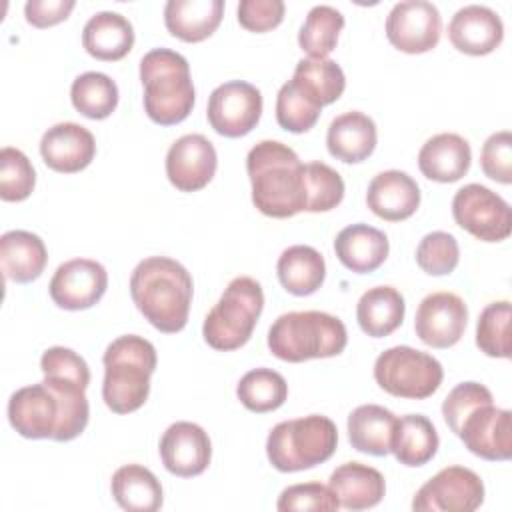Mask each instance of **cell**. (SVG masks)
<instances>
[{"label": "cell", "instance_id": "19", "mask_svg": "<svg viewBox=\"0 0 512 512\" xmlns=\"http://www.w3.org/2000/svg\"><path fill=\"white\" fill-rule=\"evenodd\" d=\"M40 154L48 168L62 174H74L92 162L96 142L92 132L82 124L58 122L42 134Z\"/></svg>", "mask_w": 512, "mask_h": 512}, {"label": "cell", "instance_id": "47", "mask_svg": "<svg viewBox=\"0 0 512 512\" xmlns=\"http://www.w3.org/2000/svg\"><path fill=\"white\" fill-rule=\"evenodd\" d=\"M282 0H242L238 4V22L250 32L276 28L284 18Z\"/></svg>", "mask_w": 512, "mask_h": 512}, {"label": "cell", "instance_id": "5", "mask_svg": "<svg viewBox=\"0 0 512 512\" xmlns=\"http://www.w3.org/2000/svg\"><path fill=\"white\" fill-rule=\"evenodd\" d=\"M144 110L160 126L188 118L194 108V84L188 60L170 48H152L140 60Z\"/></svg>", "mask_w": 512, "mask_h": 512}, {"label": "cell", "instance_id": "40", "mask_svg": "<svg viewBox=\"0 0 512 512\" xmlns=\"http://www.w3.org/2000/svg\"><path fill=\"white\" fill-rule=\"evenodd\" d=\"M36 184V172L28 156L12 146L0 150V198L4 202L26 200Z\"/></svg>", "mask_w": 512, "mask_h": 512}, {"label": "cell", "instance_id": "11", "mask_svg": "<svg viewBox=\"0 0 512 512\" xmlns=\"http://www.w3.org/2000/svg\"><path fill=\"white\" fill-rule=\"evenodd\" d=\"M484 502V482L464 466H448L434 474L412 500L416 512H472Z\"/></svg>", "mask_w": 512, "mask_h": 512}, {"label": "cell", "instance_id": "30", "mask_svg": "<svg viewBox=\"0 0 512 512\" xmlns=\"http://www.w3.org/2000/svg\"><path fill=\"white\" fill-rule=\"evenodd\" d=\"M276 272L286 292L294 296H310L326 278V262L316 248L294 244L280 254Z\"/></svg>", "mask_w": 512, "mask_h": 512}, {"label": "cell", "instance_id": "20", "mask_svg": "<svg viewBox=\"0 0 512 512\" xmlns=\"http://www.w3.org/2000/svg\"><path fill=\"white\" fill-rule=\"evenodd\" d=\"M448 38L456 50L470 56H484L500 46L504 38V24L492 8L468 4L452 16L448 24Z\"/></svg>", "mask_w": 512, "mask_h": 512}, {"label": "cell", "instance_id": "8", "mask_svg": "<svg viewBox=\"0 0 512 512\" xmlns=\"http://www.w3.org/2000/svg\"><path fill=\"white\" fill-rule=\"evenodd\" d=\"M264 308L260 282L250 276L230 280L214 308L206 314L202 336L214 350H236L244 346Z\"/></svg>", "mask_w": 512, "mask_h": 512}, {"label": "cell", "instance_id": "13", "mask_svg": "<svg viewBox=\"0 0 512 512\" xmlns=\"http://www.w3.org/2000/svg\"><path fill=\"white\" fill-rule=\"evenodd\" d=\"M442 32L438 8L426 0H402L386 16L390 44L406 54H422L436 48Z\"/></svg>", "mask_w": 512, "mask_h": 512}, {"label": "cell", "instance_id": "43", "mask_svg": "<svg viewBox=\"0 0 512 512\" xmlns=\"http://www.w3.org/2000/svg\"><path fill=\"white\" fill-rule=\"evenodd\" d=\"M40 370L44 372V378H50V380L72 382L82 388H88L90 384V368L86 360L72 348H64V346L48 348L40 358Z\"/></svg>", "mask_w": 512, "mask_h": 512}, {"label": "cell", "instance_id": "37", "mask_svg": "<svg viewBox=\"0 0 512 512\" xmlns=\"http://www.w3.org/2000/svg\"><path fill=\"white\" fill-rule=\"evenodd\" d=\"M344 28V16L340 10L328 4L314 6L300 32H298V44L310 58H326L338 42V34Z\"/></svg>", "mask_w": 512, "mask_h": 512}, {"label": "cell", "instance_id": "31", "mask_svg": "<svg viewBox=\"0 0 512 512\" xmlns=\"http://www.w3.org/2000/svg\"><path fill=\"white\" fill-rule=\"evenodd\" d=\"M404 296L392 286L368 288L356 304V320L364 334L384 338L392 334L404 320Z\"/></svg>", "mask_w": 512, "mask_h": 512}, {"label": "cell", "instance_id": "18", "mask_svg": "<svg viewBox=\"0 0 512 512\" xmlns=\"http://www.w3.org/2000/svg\"><path fill=\"white\" fill-rule=\"evenodd\" d=\"M164 468L180 478L202 474L212 458V444L206 430L194 422H174L160 438Z\"/></svg>", "mask_w": 512, "mask_h": 512}, {"label": "cell", "instance_id": "48", "mask_svg": "<svg viewBox=\"0 0 512 512\" xmlns=\"http://www.w3.org/2000/svg\"><path fill=\"white\" fill-rule=\"evenodd\" d=\"M74 6V0H28L24 4V14L28 24L36 28H48L66 20Z\"/></svg>", "mask_w": 512, "mask_h": 512}, {"label": "cell", "instance_id": "38", "mask_svg": "<svg viewBox=\"0 0 512 512\" xmlns=\"http://www.w3.org/2000/svg\"><path fill=\"white\" fill-rule=\"evenodd\" d=\"M510 302L500 300L488 304L476 324V344L492 358H510Z\"/></svg>", "mask_w": 512, "mask_h": 512}, {"label": "cell", "instance_id": "26", "mask_svg": "<svg viewBox=\"0 0 512 512\" xmlns=\"http://www.w3.org/2000/svg\"><path fill=\"white\" fill-rule=\"evenodd\" d=\"M82 46L96 60H120L134 46V28L130 20L118 12H96L82 28Z\"/></svg>", "mask_w": 512, "mask_h": 512}, {"label": "cell", "instance_id": "15", "mask_svg": "<svg viewBox=\"0 0 512 512\" xmlns=\"http://www.w3.org/2000/svg\"><path fill=\"white\" fill-rule=\"evenodd\" d=\"M466 322L468 308L458 294L432 292L418 304L414 330L426 346L450 348L462 338Z\"/></svg>", "mask_w": 512, "mask_h": 512}, {"label": "cell", "instance_id": "1", "mask_svg": "<svg viewBox=\"0 0 512 512\" xmlns=\"http://www.w3.org/2000/svg\"><path fill=\"white\" fill-rule=\"evenodd\" d=\"M90 418L86 388L44 378L18 388L8 400L10 426L24 438H52L68 442L78 438Z\"/></svg>", "mask_w": 512, "mask_h": 512}, {"label": "cell", "instance_id": "36", "mask_svg": "<svg viewBox=\"0 0 512 512\" xmlns=\"http://www.w3.org/2000/svg\"><path fill=\"white\" fill-rule=\"evenodd\" d=\"M236 396L250 412L264 414L280 408L286 402L288 384L284 376L272 368H254L240 378Z\"/></svg>", "mask_w": 512, "mask_h": 512}, {"label": "cell", "instance_id": "14", "mask_svg": "<svg viewBox=\"0 0 512 512\" xmlns=\"http://www.w3.org/2000/svg\"><path fill=\"white\" fill-rule=\"evenodd\" d=\"M108 288L106 268L90 258H74L60 264L48 284L50 298L64 310L92 308Z\"/></svg>", "mask_w": 512, "mask_h": 512}, {"label": "cell", "instance_id": "33", "mask_svg": "<svg viewBox=\"0 0 512 512\" xmlns=\"http://www.w3.org/2000/svg\"><path fill=\"white\" fill-rule=\"evenodd\" d=\"M440 438L434 424L422 414H406L396 418L392 448L396 460L404 466H424L438 450Z\"/></svg>", "mask_w": 512, "mask_h": 512}, {"label": "cell", "instance_id": "25", "mask_svg": "<svg viewBox=\"0 0 512 512\" xmlns=\"http://www.w3.org/2000/svg\"><path fill=\"white\" fill-rule=\"evenodd\" d=\"M376 124L370 116L358 110L336 116L326 132L328 152L346 164L366 160L376 148Z\"/></svg>", "mask_w": 512, "mask_h": 512}, {"label": "cell", "instance_id": "42", "mask_svg": "<svg viewBox=\"0 0 512 512\" xmlns=\"http://www.w3.org/2000/svg\"><path fill=\"white\" fill-rule=\"evenodd\" d=\"M458 260L460 248L456 238L442 230L426 234L416 248V262L430 276H444L454 272Z\"/></svg>", "mask_w": 512, "mask_h": 512}, {"label": "cell", "instance_id": "39", "mask_svg": "<svg viewBox=\"0 0 512 512\" xmlns=\"http://www.w3.org/2000/svg\"><path fill=\"white\" fill-rule=\"evenodd\" d=\"M304 192V212H328L342 202L344 180L332 166L324 162H308L304 164Z\"/></svg>", "mask_w": 512, "mask_h": 512}, {"label": "cell", "instance_id": "27", "mask_svg": "<svg viewBox=\"0 0 512 512\" xmlns=\"http://www.w3.org/2000/svg\"><path fill=\"white\" fill-rule=\"evenodd\" d=\"M222 0H168L164 24L168 32L184 42H202L220 26Z\"/></svg>", "mask_w": 512, "mask_h": 512}, {"label": "cell", "instance_id": "46", "mask_svg": "<svg viewBox=\"0 0 512 512\" xmlns=\"http://www.w3.org/2000/svg\"><path fill=\"white\" fill-rule=\"evenodd\" d=\"M484 174L500 184L512 182V134L508 130L494 132L486 138L480 152Z\"/></svg>", "mask_w": 512, "mask_h": 512}, {"label": "cell", "instance_id": "23", "mask_svg": "<svg viewBox=\"0 0 512 512\" xmlns=\"http://www.w3.org/2000/svg\"><path fill=\"white\" fill-rule=\"evenodd\" d=\"M328 488L342 508L366 510L384 498L386 482L376 468L362 462H346L330 474Z\"/></svg>", "mask_w": 512, "mask_h": 512}, {"label": "cell", "instance_id": "34", "mask_svg": "<svg viewBox=\"0 0 512 512\" xmlns=\"http://www.w3.org/2000/svg\"><path fill=\"white\" fill-rule=\"evenodd\" d=\"M292 82L320 108L336 102L346 88L342 68L330 58H302Z\"/></svg>", "mask_w": 512, "mask_h": 512}, {"label": "cell", "instance_id": "10", "mask_svg": "<svg viewBox=\"0 0 512 512\" xmlns=\"http://www.w3.org/2000/svg\"><path fill=\"white\" fill-rule=\"evenodd\" d=\"M456 224L482 242L506 240L512 232L508 202L482 184H466L452 198Z\"/></svg>", "mask_w": 512, "mask_h": 512}, {"label": "cell", "instance_id": "44", "mask_svg": "<svg viewBox=\"0 0 512 512\" xmlns=\"http://www.w3.org/2000/svg\"><path fill=\"white\" fill-rule=\"evenodd\" d=\"M492 402V392L478 382H462L458 386H454L448 396L442 402V416L448 424V428L458 434L462 422L466 420V416L476 410L482 404H490Z\"/></svg>", "mask_w": 512, "mask_h": 512}, {"label": "cell", "instance_id": "29", "mask_svg": "<svg viewBox=\"0 0 512 512\" xmlns=\"http://www.w3.org/2000/svg\"><path fill=\"white\" fill-rule=\"evenodd\" d=\"M396 416L378 404H362L348 416V440L352 448L370 456H386L392 448Z\"/></svg>", "mask_w": 512, "mask_h": 512}, {"label": "cell", "instance_id": "7", "mask_svg": "<svg viewBox=\"0 0 512 512\" xmlns=\"http://www.w3.org/2000/svg\"><path fill=\"white\" fill-rule=\"evenodd\" d=\"M338 444L336 424L322 414H310L276 424L266 440L270 464L280 472H298L326 462Z\"/></svg>", "mask_w": 512, "mask_h": 512}, {"label": "cell", "instance_id": "45", "mask_svg": "<svg viewBox=\"0 0 512 512\" xmlns=\"http://www.w3.org/2000/svg\"><path fill=\"white\" fill-rule=\"evenodd\" d=\"M276 508L280 512L292 510H314V512H334L340 508L332 490L320 482L292 484L284 488L278 496Z\"/></svg>", "mask_w": 512, "mask_h": 512}, {"label": "cell", "instance_id": "12", "mask_svg": "<svg viewBox=\"0 0 512 512\" xmlns=\"http://www.w3.org/2000/svg\"><path fill=\"white\" fill-rule=\"evenodd\" d=\"M262 94L244 80H230L216 86L208 98L206 116L210 126L226 138L246 136L260 120Z\"/></svg>", "mask_w": 512, "mask_h": 512}, {"label": "cell", "instance_id": "17", "mask_svg": "<svg viewBox=\"0 0 512 512\" xmlns=\"http://www.w3.org/2000/svg\"><path fill=\"white\" fill-rule=\"evenodd\" d=\"M218 156L214 144L202 134L180 136L166 154V176L182 192L204 188L216 172Z\"/></svg>", "mask_w": 512, "mask_h": 512}, {"label": "cell", "instance_id": "24", "mask_svg": "<svg viewBox=\"0 0 512 512\" xmlns=\"http://www.w3.org/2000/svg\"><path fill=\"white\" fill-rule=\"evenodd\" d=\"M390 244L382 230L368 224H350L334 240L338 260L352 272L368 274L380 268L388 256Z\"/></svg>", "mask_w": 512, "mask_h": 512}, {"label": "cell", "instance_id": "41", "mask_svg": "<svg viewBox=\"0 0 512 512\" xmlns=\"http://www.w3.org/2000/svg\"><path fill=\"white\" fill-rule=\"evenodd\" d=\"M320 110L322 108L316 106L292 80L282 84L278 90L276 120L288 132H308L316 124Z\"/></svg>", "mask_w": 512, "mask_h": 512}, {"label": "cell", "instance_id": "16", "mask_svg": "<svg viewBox=\"0 0 512 512\" xmlns=\"http://www.w3.org/2000/svg\"><path fill=\"white\" fill-rule=\"evenodd\" d=\"M466 448L484 460H508L512 456V414L494 402L472 410L456 434Z\"/></svg>", "mask_w": 512, "mask_h": 512}, {"label": "cell", "instance_id": "3", "mask_svg": "<svg viewBox=\"0 0 512 512\" xmlns=\"http://www.w3.org/2000/svg\"><path fill=\"white\" fill-rule=\"evenodd\" d=\"M246 170L254 206L270 218H290L306 210L304 164L298 154L276 140H262L250 148Z\"/></svg>", "mask_w": 512, "mask_h": 512}, {"label": "cell", "instance_id": "32", "mask_svg": "<svg viewBox=\"0 0 512 512\" xmlns=\"http://www.w3.org/2000/svg\"><path fill=\"white\" fill-rule=\"evenodd\" d=\"M116 504L128 512H156L162 506L160 480L140 464H124L110 482Z\"/></svg>", "mask_w": 512, "mask_h": 512}, {"label": "cell", "instance_id": "2", "mask_svg": "<svg viewBox=\"0 0 512 512\" xmlns=\"http://www.w3.org/2000/svg\"><path fill=\"white\" fill-rule=\"evenodd\" d=\"M192 276L176 260L150 256L130 276V296L142 316L160 332H180L188 322Z\"/></svg>", "mask_w": 512, "mask_h": 512}, {"label": "cell", "instance_id": "22", "mask_svg": "<svg viewBox=\"0 0 512 512\" xmlns=\"http://www.w3.org/2000/svg\"><path fill=\"white\" fill-rule=\"evenodd\" d=\"M472 162L470 144L454 132H440L428 138L418 152L420 172L434 182L460 180Z\"/></svg>", "mask_w": 512, "mask_h": 512}, {"label": "cell", "instance_id": "9", "mask_svg": "<svg viewBox=\"0 0 512 512\" xmlns=\"http://www.w3.org/2000/svg\"><path fill=\"white\" fill-rule=\"evenodd\" d=\"M442 378V364L412 346H392L374 362L376 384L396 398L424 400L438 390Z\"/></svg>", "mask_w": 512, "mask_h": 512}, {"label": "cell", "instance_id": "4", "mask_svg": "<svg viewBox=\"0 0 512 512\" xmlns=\"http://www.w3.org/2000/svg\"><path fill=\"white\" fill-rule=\"evenodd\" d=\"M104 404L116 414L138 410L150 394V376L156 370V348L150 340L126 334L108 344L102 356Z\"/></svg>", "mask_w": 512, "mask_h": 512}, {"label": "cell", "instance_id": "28", "mask_svg": "<svg viewBox=\"0 0 512 512\" xmlns=\"http://www.w3.org/2000/svg\"><path fill=\"white\" fill-rule=\"evenodd\" d=\"M48 262V252L38 234L10 230L0 238V264L8 280L26 284L36 280Z\"/></svg>", "mask_w": 512, "mask_h": 512}, {"label": "cell", "instance_id": "35", "mask_svg": "<svg viewBox=\"0 0 512 512\" xmlns=\"http://www.w3.org/2000/svg\"><path fill=\"white\" fill-rule=\"evenodd\" d=\"M72 106L90 120L108 118L118 106V86L104 72H84L70 88Z\"/></svg>", "mask_w": 512, "mask_h": 512}, {"label": "cell", "instance_id": "21", "mask_svg": "<svg viewBox=\"0 0 512 512\" xmlns=\"http://www.w3.org/2000/svg\"><path fill=\"white\" fill-rule=\"evenodd\" d=\"M366 204L378 218L400 222L410 218L420 206V188L410 174L384 170L370 180Z\"/></svg>", "mask_w": 512, "mask_h": 512}, {"label": "cell", "instance_id": "6", "mask_svg": "<svg viewBox=\"0 0 512 512\" xmlns=\"http://www.w3.org/2000/svg\"><path fill=\"white\" fill-rule=\"evenodd\" d=\"M346 342L348 332L344 322L318 310L286 312L268 330V348L284 362L338 356L346 348Z\"/></svg>", "mask_w": 512, "mask_h": 512}]
</instances>
